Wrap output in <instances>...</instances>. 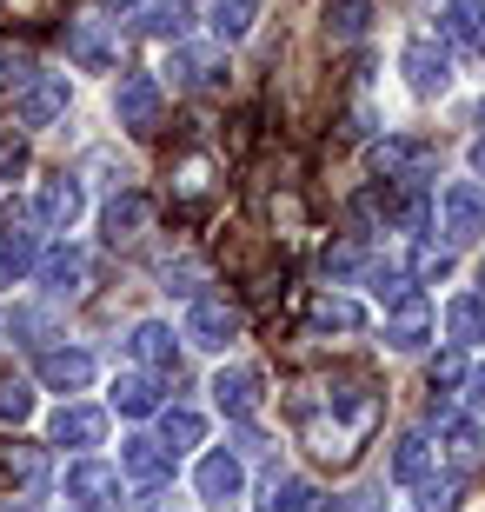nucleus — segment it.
<instances>
[{
	"label": "nucleus",
	"mask_w": 485,
	"mask_h": 512,
	"mask_svg": "<svg viewBox=\"0 0 485 512\" xmlns=\"http://www.w3.org/2000/svg\"><path fill=\"white\" fill-rule=\"evenodd\" d=\"M432 167H439V147L419 140V133H392V140L373 147V173L386 180V187H419Z\"/></svg>",
	"instance_id": "nucleus-1"
},
{
	"label": "nucleus",
	"mask_w": 485,
	"mask_h": 512,
	"mask_svg": "<svg viewBox=\"0 0 485 512\" xmlns=\"http://www.w3.org/2000/svg\"><path fill=\"white\" fill-rule=\"evenodd\" d=\"M67 60H74L80 74H107V67H120V20H107V14L67 20Z\"/></svg>",
	"instance_id": "nucleus-2"
},
{
	"label": "nucleus",
	"mask_w": 485,
	"mask_h": 512,
	"mask_svg": "<svg viewBox=\"0 0 485 512\" xmlns=\"http://www.w3.org/2000/svg\"><path fill=\"white\" fill-rule=\"evenodd\" d=\"M439 233H446L452 253L472 247V240L485 233V193H479V180H452V187L439 193Z\"/></svg>",
	"instance_id": "nucleus-3"
},
{
	"label": "nucleus",
	"mask_w": 485,
	"mask_h": 512,
	"mask_svg": "<svg viewBox=\"0 0 485 512\" xmlns=\"http://www.w3.org/2000/svg\"><path fill=\"white\" fill-rule=\"evenodd\" d=\"M180 340L200 346V353H226V346L240 340V306H233V300H193Z\"/></svg>",
	"instance_id": "nucleus-4"
},
{
	"label": "nucleus",
	"mask_w": 485,
	"mask_h": 512,
	"mask_svg": "<svg viewBox=\"0 0 485 512\" xmlns=\"http://www.w3.org/2000/svg\"><path fill=\"white\" fill-rule=\"evenodd\" d=\"M399 74H406L412 94H446V87H452V54L439 47V40L419 34V40L399 47Z\"/></svg>",
	"instance_id": "nucleus-5"
},
{
	"label": "nucleus",
	"mask_w": 485,
	"mask_h": 512,
	"mask_svg": "<svg viewBox=\"0 0 485 512\" xmlns=\"http://www.w3.org/2000/svg\"><path fill=\"white\" fill-rule=\"evenodd\" d=\"M67 100H74L67 74H34L14 94V120H20V127H54V120L67 114Z\"/></svg>",
	"instance_id": "nucleus-6"
},
{
	"label": "nucleus",
	"mask_w": 485,
	"mask_h": 512,
	"mask_svg": "<svg viewBox=\"0 0 485 512\" xmlns=\"http://www.w3.org/2000/svg\"><path fill=\"white\" fill-rule=\"evenodd\" d=\"M80 213H87V187H80V173H54V180H40V193H34V220H40V227L67 233Z\"/></svg>",
	"instance_id": "nucleus-7"
},
{
	"label": "nucleus",
	"mask_w": 485,
	"mask_h": 512,
	"mask_svg": "<svg viewBox=\"0 0 485 512\" xmlns=\"http://www.w3.org/2000/svg\"><path fill=\"white\" fill-rule=\"evenodd\" d=\"M67 499H74L80 512H107L113 499H120V466H107V459H74V466H67Z\"/></svg>",
	"instance_id": "nucleus-8"
},
{
	"label": "nucleus",
	"mask_w": 485,
	"mask_h": 512,
	"mask_svg": "<svg viewBox=\"0 0 485 512\" xmlns=\"http://www.w3.org/2000/svg\"><path fill=\"white\" fill-rule=\"evenodd\" d=\"M426 333H432V306H426V293L412 286V293H399V300L386 306V346L392 353H419Z\"/></svg>",
	"instance_id": "nucleus-9"
},
{
	"label": "nucleus",
	"mask_w": 485,
	"mask_h": 512,
	"mask_svg": "<svg viewBox=\"0 0 485 512\" xmlns=\"http://www.w3.org/2000/svg\"><path fill=\"white\" fill-rule=\"evenodd\" d=\"M113 120H120L127 133L160 127V80H153V74H127V80H120V94H113Z\"/></svg>",
	"instance_id": "nucleus-10"
},
{
	"label": "nucleus",
	"mask_w": 485,
	"mask_h": 512,
	"mask_svg": "<svg viewBox=\"0 0 485 512\" xmlns=\"http://www.w3.org/2000/svg\"><path fill=\"white\" fill-rule=\"evenodd\" d=\"M40 386H54V393H80V386H94V353L87 346H47L34 360Z\"/></svg>",
	"instance_id": "nucleus-11"
},
{
	"label": "nucleus",
	"mask_w": 485,
	"mask_h": 512,
	"mask_svg": "<svg viewBox=\"0 0 485 512\" xmlns=\"http://www.w3.org/2000/svg\"><path fill=\"white\" fill-rule=\"evenodd\" d=\"M127 353L147 366L153 380H173V373H180V340H173V326H160V320H140V326H133Z\"/></svg>",
	"instance_id": "nucleus-12"
},
{
	"label": "nucleus",
	"mask_w": 485,
	"mask_h": 512,
	"mask_svg": "<svg viewBox=\"0 0 485 512\" xmlns=\"http://www.w3.org/2000/svg\"><path fill=\"white\" fill-rule=\"evenodd\" d=\"M439 34L452 40L446 54L479 60V54H485V0H446V14H439Z\"/></svg>",
	"instance_id": "nucleus-13"
},
{
	"label": "nucleus",
	"mask_w": 485,
	"mask_h": 512,
	"mask_svg": "<svg viewBox=\"0 0 485 512\" xmlns=\"http://www.w3.org/2000/svg\"><path fill=\"white\" fill-rule=\"evenodd\" d=\"M147 227H153L147 193H113L107 207H100V233H107V247H133Z\"/></svg>",
	"instance_id": "nucleus-14"
},
{
	"label": "nucleus",
	"mask_w": 485,
	"mask_h": 512,
	"mask_svg": "<svg viewBox=\"0 0 485 512\" xmlns=\"http://www.w3.org/2000/svg\"><path fill=\"white\" fill-rule=\"evenodd\" d=\"M193 486H200L206 506H233V499L246 493V466H240V453H206V459H200V473H193Z\"/></svg>",
	"instance_id": "nucleus-15"
},
{
	"label": "nucleus",
	"mask_w": 485,
	"mask_h": 512,
	"mask_svg": "<svg viewBox=\"0 0 485 512\" xmlns=\"http://www.w3.org/2000/svg\"><path fill=\"white\" fill-rule=\"evenodd\" d=\"M213 406H220L226 419H253L260 413V373H253V366H220V373H213Z\"/></svg>",
	"instance_id": "nucleus-16"
},
{
	"label": "nucleus",
	"mask_w": 485,
	"mask_h": 512,
	"mask_svg": "<svg viewBox=\"0 0 485 512\" xmlns=\"http://www.w3.org/2000/svg\"><path fill=\"white\" fill-rule=\"evenodd\" d=\"M40 286L54 293V300H67V293H80V280H87V253L74 247V240H60V247H47L40 253Z\"/></svg>",
	"instance_id": "nucleus-17"
},
{
	"label": "nucleus",
	"mask_w": 485,
	"mask_h": 512,
	"mask_svg": "<svg viewBox=\"0 0 485 512\" xmlns=\"http://www.w3.org/2000/svg\"><path fill=\"white\" fill-rule=\"evenodd\" d=\"M40 266V247H34V227H27V213H7V227H0V273L7 280H27Z\"/></svg>",
	"instance_id": "nucleus-18"
},
{
	"label": "nucleus",
	"mask_w": 485,
	"mask_h": 512,
	"mask_svg": "<svg viewBox=\"0 0 485 512\" xmlns=\"http://www.w3.org/2000/svg\"><path fill=\"white\" fill-rule=\"evenodd\" d=\"M120 473H127V479H140V486H160V479L173 473V453L160 446V439L133 433V439H120Z\"/></svg>",
	"instance_id": "nucleus-19"
},
{
	"label": "nucleus",
	"mask_w": 485,
	"mask_h": 512,
	"mask_svg": "<svg viewBox=\"0 0 485 512\" xmlns=\"http://www.w3.org/2000/svg\"><path fill=\"white\" fill-rule=\"evenodd\" d=\"M47 433H54V446H80V453H87V446L107 439V413H100V406H60Z\"/></svg>",
	"instance_id": "nucleus-20"
},
{
	"label": "nucleus",
	"mask_w": 485,
	"mask_h": 512,
	"mask_svg": "<svg viewBox=\"0 0 485 512\" xmlns=\"http://www.w3.org/2000/svg\"><path fill=\"white\" fill-rule=\"evenodd\" d=\"M439 446L452 453V466H479L485 459V426L466 413H439Z\"/></svg>",
	"instance_id": "nucleus-21"
},
{
	"label": "nucleus",
	"mask_w": 485,
	"mask_h": 512,
	"mask_svg": "<svg viewBox=\"0 0 485 512\" xmlns=\"http://www.w3.org/2000/svg\"><path fill=\"white\" fill-rule=\"evenodd\" d=\"M253 20H260V0H206V27H213L220 47L246 40V34H253Z\"/></svg>",
	"instance_id": "nucleus-22"
},
{
	"label": "nucleus",
	"mask_w": 485,
	"mask_h": 512,
	"mask_svg": "<svg viewBox=\"0 0 485 512\" xmlns=\"http://www.w3.org/2000/svg\"><path fill=\"white\" fill-rule=\"evenodd\" d=\"M113 413L153 419L160 413V380H153V373H120V386H113Z\"/></svg>",
	"instance_id": "nucleus-23"
},
{
	"label": "nucleus",
	"mask_w": 485,
	"mask_h": 512,
	"mask_svg": "<svg viewBox=\"0 0 485 512\" xmlns=\"http://www.w3.org/2000/svg\"><path fill=\"white\" fill-rule=\"evenodd\" d=\"M446 333H452V346H485V300L479 293L446 300Z\"/></svg>",
	"instance_id": "nucleus-24"
},
{
	"label": "nucleus",
	"mask_w": 485,
	"mask_h": 512,
	"mask_svg": "<svg viewBox=\"0 0 485 512\" xmlns=\"http://www.w3.org/2000/svg\"><path fill=\"white\" fill-rule=\"evenodd\" d=\"M432 453H439V446H432L426 433H406L392 446V479H399V486H419V479L432 473Z\"/></svg>",
	"instance_id": "nucleus-25"
},
{
	"label": "nucleus",
	"mask_w": 485,
	"mask_h": 512,
	"mask_svg": "<svg viewBox=\"0 0 485 512\" xmlns=\"http://www.w3.org/2000/svg\"><path fill=\"white\" fill-rule=\"evenodd\" d=\"M206 439V419L193 413V406H167V413H160V446H167L173 459L187 453V446H200Z\"/></svg>",
	"instance_id": "nucleus-26"
},
{
	"label": "nucleus",
	"mask_w": 485,
	"mask_h": 512,
	"mask_svg": "<svg viewBox=\"0 0 485 512\" xmlns=\"http://www.w3.org/2000/svg\"><path fill=\"white\" fill-rule=\"evenodd\" d=\"M7 479H14L20 493H40V486H47V446L14 439V446H7Z\"/></svg>",
	"instance_id": "nucleus-27"
},
{
	"label": "nucleus",
	"mask_w": 485,
	"mask_h": 512,
	"mask_svg": "<svg viewBox=\"0 0 485 512\" xmlns=\"http://www.w3.org/2000/svg\"><path fill=\"white\" fill-rule=\"evenodd\" d=\"M167 74L180 80V87H220V60L206 54V47H173Z\"/></svg>",
	"instance_id": "nucleus-28"
},
{
	"label": "nucleus",
	"mask_w": 485,
	"mask_h": 512,
	"mask_svg": "<svg viewBox=\"0 0 485 512\" xmlns=\"http://www.w3.org/2000/svg\"><path fill=\"white\" fill-rule=\"evenodd\" d=\"M412 493H419V512H459V499H466V479H459V473H426Z\"/></svg>",
	"instance_id": "nucleus-29"
},
{
	"label": "nucleus",
	"mask_w": 485,
	"mask_h": 512,
	"mask_svg": "<svg viewBox=\"0 0 485 512\" xmlns=\"http://www.w3.org/2000/svg\"><path fill=\"white\" fill-rule=\"evenodd\" d=\"M313 326H319V333H359V326H366V306H359V300H339V293H326V300L313 306Z\"/></svg>",
	"instance_id": "nucleus-30"
},
{
	"label": "nucleus",
	"mask_w": 485,
	"mask_h": 512,
	"mask_svg": "<svg viewBox=\"0 0 485 512\" xmlns=\"http://www.w3.org/2000/svg\"><path fill=\"white\" fill-rule=\"evenodd\" d=\"M140 34H153V40H180V34H187V0H153L147 14H140Z\"/></svg>",
	"instance_id": "nucleus-31"
},
{
	"label": "nucleus",
	"mask_w": 485,
	"mask_h": 512,
	"mask_svg": "<svg viewBox=\"0 0 485 512\" xmlns=\"http://www.w3.org/2000/svg\"><path fill=\"white\" fill-rule=\"evenodd\" d=\"M260 512H313V486H306V479H273V486H266L260 493Z\"/></svg>",
	"instance_id": "nucleus-32"
},
{
	"label": "nucleus",
	"mask_w": 485,
	"mask_h": 512,
	"mask_svg": "<svg viewBox=\"0 0 485 512\" xmlns=\"http://www.w3.org/2000/svg\"><path fill=\"white\" fill-rule=\"evenodd\" d=\"M326 27H333V40H359L373 27V0H333L326 7Z\"/></svg>",
	"instance_id": "nucleus-33"
},
{
	"label": "nucleus",
	"mask_w": 485,
	"mask_h": 512,
	"mask_svg": "<svg viewBox=\"0 0 485 512\" xmlns=\"http://www.w3.org/2000/svg\"><path fill=\"white\" fill-rule=\"evenodd\" d=\"M446 273H452V247H432V240L412 247V273H406L412 286H419V280H446Z\"/></svg>",
	"instance_id": "nucleus-34"
},
{
	"label": "nucleus",
	"mask_w": 485,
	"mask_h": 512,
	"mask_svg": "<svg viewBox=\"0 0 485 512\" xmlns=\"http://www.w3.org/2000/svg\"><path fill=\"white\" fill-rule=\"evenodd\" d=\"M0 419H7V426L34 419V386H27V380H14V373L0 380Z\"/></svg>",
	"instance_id": "nucleus-35"
},
{
	"label": "nucleus",
	"mask_w": 485,
	"mask_h": 512,
	"mask_svg": "<svg viewBox=\"0 0 485 512\" xmlns=\"http://www.w3.org/2000/svg\"><path fill=\"white\" fill-rule=\"evenodd\" d=\"M359 266H366V253H359L353 240H339V247H326V280H353Z\"/></svg>",
	"instance_id": "nucleus-36"
},
{
	"label": "nucleus",
	"mask_w": 485,
	"mask_h": 512,
	"mask_svg": "<svg viewBox=\"0 0 485 512\" xmlns=\"http://www.w3.org/2000/svg\"><path fill=\"white\" fill-rule=\"evenodd\" d=\"M160 280H167V293H180V300H200V266H193V260L167 266V273H160Z\"/></svg>",
	"instance_id": "nucleus-37"
},
{
	"label": "nucleus",
	"mask_w": 485,
	"mask_h": 512,
	"mask_svg": "<svg viewBox=\"0 0 485 512\" xmlns=\"http://www.w3.org/2000/svg\"><path fill=\"white\" fill-rule=\"evenodd\" d=\"M466 380V360H459V353H439V360H432V386H459Z\"/></svg>",
	"instance_id": "nucleus-38"
},
{
	"label": "nucleus",
	"mask_w": 485,
	"mask_h": 512,
	"mask_svg": "<svg viewBox=\"0 0 485 512\" xmlns=\"http://www.w3.org/2000/svg\"><path fill=\"white\" fill-rule=\"evenodd\" d=\"M466 386H472V393H466V399H472V406H485V366H479V373H472V380H466Z\"/></svg>",
	"instance_id": "nucleus-39"
},
{
	"label": "nucleus",
	"mask_w": 485,
	"mask_h": 512,
	"mask_svg": "<svg viewBox=\"0 0 485 512\" xmlns=\"http://www.w3.org/2000/svg\"><path fill=\"white\" fill-rule=\"evenodd\" d=\"M472 167L485 173V133H479V140H472Z\"/></svg>",
	"instance_id": "nucleus-40"
},
{
	"label": "nucleus",
	"mask_w": 485,
	"mask_h": 512,
	"mask_svg": "<svg viewBox=\"0 0 485 512\" xmlns=\"http://www.w3.org/2000/svg\"><path fill=\"white\" fill-rule=\"evenodd\" d=\"M0 512H34V506H27V499H14V506H0Z\"/></svg>",
	"instance_id": "nucleus-41"
},
{
	"label": "nucleus",
	"mask_w": 485,
	"mask_h": 512,
	"mask_svg": "<svg viewBox=\"0 0 485 512\" xmlns=\"http://www.w3.org/2000/svg\"><path fill=\"white\" fill-rule=\"evenodd\" d=\"M479 286H485V266H479Z\"/></svg>",
	"instance_id": "nucleus-42"
},
{
	"label": "nucleus",
	"mask_w": 485,
	"mask_h": 512,
	"mask_svg": "<svg viewBox=\"0 0 485 512\" xmlns=\"http://www.w3.org/2000/svg\"><path fill=\"white\" fill-rule=\"evenodd\" d=\"M120 7H133V0H120Z\"/></svg>",
	"instance_id": "nucleus-43"
}]
</instances>
